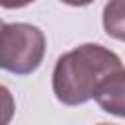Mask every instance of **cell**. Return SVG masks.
Masks as SVG:
<instances>
[{
    "instance_id": "obj_1",
    "label": "cell",
    "mask_w": 125,
    "mask_h": 125,
    "mask_svg": "<svg viewBox=\"0 0 125 125\" xmlns=\"http://www.w3.org/2000/svg\"><path fill=\"white\" fill-rule=\"evenodd\" d=\"M121 59L104 45L84 43L59 57L53 68V92L64 105H78L94 98L96 90L115 72Z\"/></svg>"
},
{
    "instance_id": "obj_2",
    "label": "cell",
    "mask_w": 125,
    "mask_h": 125,
    "mask_svg": "<svg viewBox=\"0 0 125 125\" xmlns=\"http://www.w3.org/2000/svg\"><path fill=\"white\" fill-rule=\"evenodd\" d=\"M45 33L31 23H4L0 27V68L12 74H31L43 62Z\"/></svg>"
},
{
    "instance_id": "obj_3",
    "label": "cell",
    "mask_w": 125,
    "mask_h": 125,
    "mask_svg": "<svg viewBox=\"0 0 125 125\" xmlns=\"http://www.w3.org/2000/svg\"><path fill=\"white\" fill-rule=\"evenodd\" d=\"M125 70L115 72L113 76H109L94 94V100L100 104V107L107 113H113L117 117H123V109H125Z\"/></svg>"
},
{
    "instance_id": "obj_4",
    "label": "cell",
    "mask_w": 125,
    "mask_h": 125,
    "mask_svg": "<svg viewBox=\"0 0 125 125\" xmlns=\"http://www.w3.org/2000/svg\"><path fill=\"white\" fill-rule=\"evenodd\" d=\"M104 27L107 35L115 39H123V10L121 0H111L104 10Z\"/></svg>"
},
{
    "instance_id": "obj_5",
    "label": "cell",
    "mask_w": 125,
    "mask_h": 125,
    "mask_svg": "<svg viewBox=\"0 0 125 125\" xmlns=\"http://www.w3.org/2000/svg\"><path fill=\"white\" fill-rule=\"evenodd\" d=\"M16 113V102H14V96L12 92L0 84V125H6L12 121Z\"/></svg>"
},
{
    "instance_id": "obj_6",
    "label": "cell",
    "mask_w": 125,
    "mask_h": 125,
    "mask_svg": "<svg viewBox=\"0 0 125 125\" xmlns=\"http://www.w3.org/2000/svg\"><path fill=\"white\" fill-rule=\"evenodd\" d=\"M31 2H35V0H0V6L8 8V10H14V8H23Z\"/></svg>"
},
{
    "instance_id": "obj_7",
    "label": "cell",
    "mask_w": 125,
    "mask_h": 125,
    "mask_svg": "<svg viewBox=\"0 0 125 125\" xmlns=\"http://www.w3.org/2000/svg\"><path fill=\"white\" fill-rule=\"evenodd\" d=\"M62 4H68V6H88V4H92L94 0H61Z\"/></svg>"
},
{
    "instance_id": "obj_8",
    "label": "cell",
    "mask_w": 125,
    "mask_h": 125,
    "mask_svg": "<svg viewBox=\"0 0 125 125\" xmlns=\"http://www.w3.org/2000/svg\"><path fill=\"white\" fill-rule=\"evenodd\" d=\"M2 25H4V21H2V20H0V27H2Z\"/></svg>"
}]
</instances>
